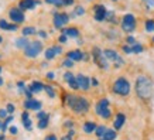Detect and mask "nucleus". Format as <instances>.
Wrapping results in <instances>:
<instances>
[{
  "label": "nucleus",
  "instance_id": "1",
  "mask_svg": "<svg viewBox=\"0 0 154 140\" xmlns=\"http://www.w3.org/2000/svg\"><path fill=\"white\" fill-rule=\"evenodd\" d=\"M136 93L143 101H150L153 98V81L146 75H140L136 79Z\"/></svg>",
  "mask_w": 154,
  "mask_h": 140
},
{
  "label": "nucleus",
  "instance_id": "2",
  "mask_svg": "<svg viewBox=\"0 0 154 140\" xmlns=\"http://www.w3.org/2000/svg\"><path fill=\"white\" fill-rule=\"evenodd\" d=\"M66 103L68 106L72 109V112L78 113V115H84L89 110V102L84 96H78V95H68L66 96Z\"/></svg>",
  "mask_w": 154,
  "mask_h": 140
},
{
  "label": "nucleus",
  "instance_id": "3",
  "mask_svg": "<svg viewBox=\"0 0 154 140\" xmlns=\"http://www.w3.org/2000/svg\"><path fill=\"white\" fill-rule=\"evenodd\" d=\"M112 91L116 93V95H120V96H127V95L130 93V82H129L126 78L120 76V78H117V79L115 81Z\"/></svg>",
  "mask_w": 154,
  "mask_h": 140
},
{
  "label": "nucleus",
  "instance_id": "4",
  "mask_svg": "<svg viewBox=\"0 0 154 140\" xmlns=\"http://www.w3.org/2000/svg\"><path fill=\"white\" fill-rule=\"evenodd\" d=\"M92 57H94L95 64H98L99 68L107 70V67H109V64H107V58H106V55H105V52H103L100 48L95 47L94 50H92Z\"/></svg>",
  "mask_w": 154,
  "mask_h": 140
},
{
  "label": "nucleus",
  "instance_id": "5",
  "mask_svg": "<svg viewBox=\"0 0 154 140\" xmlns=\"http://www.w3.org/2000/svg\"><path fill=\"white\" fill-rule=\"evenodd\" d=\"M42 51V42L41 41H30L27 48L24 50V55L28 58H35Z\"/></svg>",
  "mask_w": 154,
  "mask_h": 140
},
{
  "label": "nucleus",
  "instance_id": "6",
  "mask_svg": "<svg viewBox=\"0 0 154 140\" xmlns=\"http://www.w3.org/2000/svg\"><path fill=\"white\" fill-rule=\"evenodd\" d=\"M122 28L127 31V33H131V31H134L136 28V19L133 14H126L123 20H122Z\"/></svg>",
  "mask_w": 154,
  "mask_h": 140
},
{
  "label": "nucleus",
  "instance_id": "7",
  "mask_svg": "<svg viewBox=\"0 0 154 140\" xmlns=\"http://www.w3.org/2000/svg\"><path fill=\"white\" fill-rule=\"evenodd\" d=\"M105 55H106L107 60H110L112 62H115V65L116 67H123V64H125V61H123V58H122L119 54H117L115 50H105Z\"/></svg>",
  "mask_w": 154,
  "mask_h": 140
},
{
  "label": "nucleus",
  "instance_id": "8",
  "mask_svg": "<svg viewBox=\"0 0 154 140\" xmlns=\"http://www.w3.org/2000/svg\"><path fill=\"white\" fill-rule=\"evenodd\" d=\"M94 13H95V20L96 21H103V20H106V9H105V6L102 5H96L94 7Z\"/></svg>",
  "mask_w": 154,
  "mask_h": 140
},
{
  "label": "nucleus",
  "instance_id": "9",
  "mask_svg": "<svg viewBox=\"0 0 154 140\" xmlns=\"http://www.w3.org/2000/svg\"><path fill=\"white\" fill-rule=\"evenodd\" d=\"M9 16H10V19H11V21H14V24H20L24 21V14L20 9H11Z\"/></svg>",
  "mask_w": 154,
  "mask_h": 140
},
{
  "label": "nucleus",
  "instance_id": "10",
  "mask_svg": "<svg viewBox=\"0 0 154 140\" xmlns=\"http://www.w3.org/2000/svg\"><path fill=\"white\" fill-rule=\"evenodd\" d=\"M68 21H69V16L66 13L55 14V17H54V26H55L57 28H61L62 26H65Z\"/></svg>",
  "mask_w": 154,
  "mask_h": 140
},
{
  "label": "nucleus",
  "instance_id": "11",
  "mask_svg": "<svg viewBox=\"0 0 154 140\" xmlns=\"http://www.w3.org/2000/svg\"><path fill=\"white\" fill-rule=\"evenodd\" d=\"M76 81H78V85H79V89H84V91H88L89 86H91V79L88 76L79 74L76 75Z\"/></svg>",
  "mask_w": 154,
  "mask_h": 140
},
{
  "label": "nucleus",
  "instance_id": "12",
  "mask_svg": "<svg viewBox=\"0 0 154 140\" xmlns=\"http://www.w3.org/2000/svg\"><path fill=\"white\" fill-rule=\"evenodd\" d=\"M61 52H62V48L58 45H54V47H51V48H47V51H45V58H47V60H52L54 57L60 55Z\"/></svg>",
  "mask_w": 154,
  "mask_h": 140
},
{
  "label": "nucleus",
  "instance_id": "13",
  "mask_svg": "<svg viewBox=\"0 0 154 140\" xmlns=\"http://www.w3.org/2000/svg\"><path fill=\"white\" fill-rule=\"evenodd\" d=\"M24 107L26 109H31V110H40L41 109V102H38L35 99H27L24 102Z\"/></svg>",
  "mask_w": 154,
  "mask_h": 140
},
{
  "label": "nucleus",
  "instance_id": "14",
  "mask_svg": "<svg viewBox=\"0 0 154 140\" xmlns=\"http://www.w3.org/2000/svg\"><path fill=\"white\" fill-rule=\"evenodd\" d=\"M38 5L37 0H21L20 2V10H30L34 9Z\"/></svg>",
  "mask_w": 154,
  "mask_h": 140
},
{
  "label": "nucleus",
  "instance_id": "15",
  "mask_svg": "<svg viewBox=\"0 0 154 140\" xmlns=\"http://www.w3.org/2000/svg\"><path fill=\"white\" fill-rule=\"evenodd\" d=\"M66 57H68L69 60H72V61H81V60H85V58H86L84 52L79 51V50H74V51H69Z\"/></svg>",
  "mask_w": 154,
  "mask_h": 140
},
{
  "label": "nucleus",
  "instance_id": "16",
  "mask_svg": "<svg viewBox=\"0 0 154 140\" xmlns=\"http://www.w3.org/2000/svg\"><path fill=\"white\" fill-rule=\"evenodd\" d=\"M109 107V101H107L106 98L100 99L98 103H96V106H95V112L98 113V115H100V113L105 110V109H107Z\"/></svg>",
  "mask_w": 154,
  "mask_h": 140
},
{
  "label": "nucleus",
  "instance_id": "17",
  "mask_svg": "<svg viewBox=\"0 0 154 140\" xmlns=\"http://www.w3.org/2000/svg\"><path fill=\"white\" fill-rule=\"evenodd\" d=\"M125 122H126V116H125L123 113H117L116 117H115V129L119 130V129L125 125Z\"/></svg>",
  "mask_w": 154,
  "mask_h": 140
},
{
  "label": "nucleus",
  "instance_id": "18",
  "mask_svg": "<svg viewBox=\"0 0 154 140\" xmlns=\"http://www.w3.org/2000/svg\"><path fill=\"white\" fill-rule=\"evenodd\" d=\"M62 34H65L66 37H78V36H79V31H78V28L71 27V28H64V30H62Z\"/></svg>",
  "mask_w": 154,
  "mask_h": 140
},
{
  "label": "nucleus",
  "instance_id": "19",
  "mask_svg": "<svg viewBox=\"0 0 154 140\" xmlns=\"http://www.w3.org/2000/svg\"><path fill=\"white\" fill-rule=\"evenodd\" d=\"M96 125H95L94 122H86V123H84V132L86 133V135H91V133H94L95 130H96Z\"/></svg>",
  "mask_w": 154,
  "mask_h": 140
},
{
  "label": "nucleus",
  "instance_id": "20",
  "mask_svg": "<svg viewBox=\"0 0 154 140\" xmlns=\"http://www.w3.org/2000/svg\"><path fill=\"white\" fill-rule=\"evenodd\" d=\"M44 86H45V85H42L41 82H38V81H35V82H33V84L30 85V91H31V92H35V93H38V92H41L42 89H44Z\"/></svg>",
  "mask_w": 154,
  "mask_h": 140
},
{
  "label": "nucleus",
  "instance_id": "21",
  "mask_svg": "<svg viewBox=\"0 0 154 140\" xmlns=\"http://www.w3.org/2000/svg\"><path fill=\"white\" fill-rule=\"evenodd\" d=\"M21 119H23V125L27 130H31V120L28 117V112H23L21 113Z\"/></svg>",
  "mask_w": 154,
  "mask_h": 140
},
{
  "label": "nucleus",
  "instance_id": "22",
  "mask_svg": "<svg viewBox=\"0 0 154 140\" xmlns=\"http://www.w3.org/2000/svg\"><path fill=\"white\" fill-rule=\"evenodd\" d=\"M28 44H30V41H28V40H26V37L17 38V40H16V45L19 47V48H21V50H26Z\"/></svg>",
  "mask_w": 154,
  "mask_h": 140
},
{
  "label": "nucleus",
  "instance_id": "23",
  "mask_svg": "<svg viewBox=\"0 0 154 140\" xmlns=\"http://www.w3.org/2000/svg\"><path fill=\"white\" fill-rule=\"evenodd\" d=\"M103 139L105 140H115L116 139V132H115V129H107L105 136H103Z\"/></svg>",
  "mask_w": 154,
  "mask_h": 140
},
{
  "label": "nucleus",
  "instance_id": "24",
  "mask_svg": "<svg viewBox=\"0 0 154 140\" xmlns=\"http://www.w3.org/2000/svg\"><path fill=\"white\" fill-rule=\"evenodd\" d=\"M21 33H23V37H26V36H33V34H35L37 30L34 27H24L23 30H21Z\"/></svg>",
  "mask_w": 154,
  "mask_h": 140
},
{
  "label": "nucleus",
  "instance_id": "25",
  "mask_svg": "<svg viewBox=\"0 0 154 140\" xmlns=\"http://www.w3.org/2000/svg\"><path fill=\"white\" fill-rule=\"evenodd\" d=\"M106 126H98L96 127V130H95V135L98 136V137H100V139H103V136H105V133H106Z\"/></svg>",
  "mask_w": 154,
  "mask_h": 140
},
{
  "label": "nucleus",
  "instance_id": "26",
  "mask_svg": "<svg viewBox=\"0 0 154 140\" xmlns=\"http://www.w3.org/2000/svg\"><path fill=\"white\" fill-rule=\"evenodd\" d=\"M44 91L48 93L50 98H55V92H54V89H52L50 85H45V86H44Z\"/></svg>",
  "mask_w": 154,
  "mask_h": 140
},
{
  "label": "nucleus",
  "instance_id": "27",
  "mask_svg": "<svg viewBox=\"0 0 154 140\" xmlns=\"http://www.w3.org/2000/svg\"><path fill=\"white\" fill-rule=\"evenodd\" d=\"M68 84H69V88H71V89H74V91H76V89H79V85H78V81H76V76H75V78H74V79H72V81H69Z\"/></svg>",
  "mask_w": 154,
  "mask_h": 140
},
{
  "label": "nucleus",
  "instance_id": "28",
  "mask_svg": "<svg viewBox=\"0 0 154 140\" xmlns=\"http://www.w3.org/2000/svg\"><path fill=\"white\" fill-rule=\"evenodd\" d=\"M131 51L134 54H140V52H143V47L140 44H134V45H131Z\"/></svg>",
  "mask_w": 154,
  "mask_h": 140
},
{
  "label": "nucleus",
  "instance_id": "29",
  "mask_svg": "<svg viewBox=\"0 0 154 140\" xmlns=\"http://www.w3.org/2000/svg\"><path fill=\"white\" fill-rule=\"evenodd\" d=\"M146 30L147 31H154V20H147L146 21Z\"/></svg>",
  "mask_w": 154,
  "mask_h": 140
},
{
  "label": "nucleus",
  "instance_id": "30",
  "mask_svg": "<svg viewBox=\"0 0 154 140\" xmlns=\"http://www.w3.org/2000/svg\"><path fill=\"white\" fill-rule=\"evenodd\" d=\"M48 5H55V6H64L65 2L64 0H45Z\"/></svg>",
  "mask_w": 154,
  "mask_h": 140
},
{
  "label": "nucleus",
  "instance_id": "31",
  "mask_svg": "<svg viewBox=\"0 0 154 140\" xmlns=\"http://www.w3.org/2000/svg\"><path fill=\"white\" fill-rule=\"evenodd\" d=\"M47 126H48V117H45V119H41V120L38 122V127H40V129H45Z\"/></svg>",
  "mask_w": 154,
  "mask_h": 140
},
{
  "label": "nucleus",
  "instance_id": "32",
  "mask_svg": "<svg viewBox=\"0 0 154 140\" xmlns=\"http://www.w3.org/2000/svg\"><path fill=\"white\" fill-rule=\"evenodd\" d=\"M62 65L66 67V68H72V67H74V61L69 60V58H66V60L62 62Z\"/></svg>",
  "mask_w": 154,
  "mask_h": 140
},
{
  "label": "nucleus",
  "instance_id": "33",
  "mask_svg": "<svg viewBox=\"0 0 154 140\" xmlns=\"http://www.w3.org/2000/svg\"><path fill=\"white\" fill-rule=\"evenodd\" d=\"M75 76H74V74H71V72H65L64 74V79L66 81V82H69V81H72Z\"/></svg>",
  "mask_w": 154,
  "mask_h": 140
},
{
  "label": "nucleus",
  "instance_id": "34",
  "mask_svg": "<svg viewBox=\"0 0 154 140\" xmlns=\"http://www.w3.org/2000/svg\"><path fill=\"white\" fill-rule=\"evenodd\" d=\"M9 26L10 24L5 20H0V28H3V30H9Z\"/></svg>",
  "mask_w": 154,
  "mask_h": 140
},
{
  "label": "nucleus",
  "instance_id": "35",
  "mask_svg": "<svg viewBox=\"0 0 154 140\" xmlns=\"http://www.w3.org/2000/svg\"><path fill=\"white\" fill-rule=\"evenodd\" d=\"M75 14H78V16H82V14H85V9L84 7H76V9H75Z\"/></svg>",
  "mask_w": 154,
  "mask_h": 140
},
{
  "label": "nucleus",
  "instance_id": "36",
  "mask_svg": "<svg viewBox=\"0 0 154 140\" xmlns=\"http://www.w3.org/2000/svg\"><path fill=\"white\" fill-rule=\"evenodd\" d=\"M6 129V126H5V123H2L0 122V140H3V130Z\"/></svg>",
  "mask_w": 154,
  "mask_h": 140
},
{
  "label": "nucleus",
  "instance_id": "37",
  "mask_svg": "<svg viewBox=\"0 0 154 140\" xmlns=\"http://www.w3.org/2000/svg\"><path fill=\"white\" fill-rule=\"evenodd\" d=\"M37 117L40 119V120H41V119H45V117H48V115L45 112H38L37 113Z\"/></svg>",
  "mask_w": 154,
  "mask_h": 140
},
{
  "label": "nucleus",
  "instance_id": "38",
  "mask_svg": "<svg viewBox=\"0 0 154 140\" xmlns=\"http://www.w3.org/2000/svg\"><path fill=\"white\" fill-rule=\"evenodd\" d=\"M14 109H16V107H14L13 103H9V105H7V109H6V110H7L9 113H13V112H14Z\"/></svg>",
  "mask_w": 154,
  "mask_h": 140
},
{
  "label": "nucleus",
  "instance_id": "39",
  "mask_svg": "<svg viewBox=\"0 0 154 140\" xmlns=\"http://www.w3.org/2000/svg\"><path fill=\"white\" fill-rule=\"evenodd\" d=\"M127 44H130V45H134V44H137V42H136V40L133 37H127Z\"/></svg>",
  "mask_w": 154,
  "mask_h": 140
},
{
  "label": "nucleus",
  "instance_id": "40",
  "mask_svg": "<svg viewBox=\"0 0 154 140\" xmlns=\"http://www.w3.org/2000/svg\"><path fill=\"white\" fill-rule=\"evenodd\" d=\"M123 51L126 52V54H133V51H131V47H129V45L123 47Z\"/></svg>",
  "mask_w": 154,
  "mask_h": 140
},
{
  "label": "nucleus",
  "instance_id": "41",
  "mask_svg": "<svg viewBox=\"0 0 154 140\" xmlns=\"http://www.w3.org/2000/svg\"><path fill=\"white\" fill-rule=\"evenodd\" d=\"M60 42H61V44H65V42H66V36H65V34H62V36L60 37Z\"/></svg>",
  "mask_w": 154,
  "mask_h": 140
},
{
  "label": "nucleus",
  "instance_id": "42",
  "mask_svg": "<svg viewBox=\"0 0 154 140\" xmlns=\"http://www.w3.org/2000/svg\"><path fill=\"white\" fill-rule=\"evenodd\" d=\"M7 116V110H5V109H0V117L3 119V117Z\"/></svg>",
  "mask_w": 154,
  "mask_h": 140
},
{
  "label": "nucleus",
  "instance_id": "43",
  "mask_svg": "<svg viewBox=\"0 0 154 140\" xmlns=\"http://www.w3.org/2000/svg\"><path fill=\"white\" fill-rule=\"evenodd\" d=\"M16 30H17V26H16V24H10L7 31H16Z\"/></svg>",
  "mask_w": 154,
  "mask_h": 140
},
{
  "label": "nucleus",
  "instance_id": "44",
  "mask_svg": "<svg viewBox=\"0 0 154 140\" xmlns=\"http://www.w3.org/2000/svg\"><path fill=\"white\" fill-rule=\"evenodd\" d=\"M9 132L11 133V135H17V127H16V126H11Z\"/></svg>",
  "mask_w": 154,
  "mask_h": 140
},
{
  "label": "nucleus",
  "instance_id": "45",
  "mask_svg": "<svg viewBox=\"0 0 154 140\" xmlns=\"http://www.w3.org/2000/svg\"><path fill=\"white\" fill-rule=\"evenodd\" d=\"M11 120H13V117H11V116L6 117V120H5V126H7V125H9V123H10V122H11Z\"/></svg>",
  "mask_w": 154,
  "mask_h": 140
},
{
  "label": "nucleus",
  "instance_id": "46",
  "mask_svg": "<svg viewBox=\"0 0 154 140\" xmlns=\"http://www.w3.org/2000/svg\"><path fill=\"white\" fill-rule=\"evenodd\" d=\"M19 88H20V91H21V92H23V91H26V86H24L23 82H19Z\"/></svg>",
  "mask_w": 154,
  "mask_h": 140
},
{
  "label": "nucleus",
  "instance_id": "47",
  "mask_svg": "<svg viewBox=\"0 0 154 140\" xmlns=\"http://www.w3.org/2000/svg\"><path fill=\"white\" fill-rule=\"evenodd\" d=\"M54 76H55V75H54V72H48V74H47L48 79H54Z\"/></svg>",
  "mask_w": 154,
  "mask_h": 140
},
{
  "label": "nucleus",
  "instance_id": "48",
  "mask_svg": "<svg viewBox=\"0 0 154 140\" xmlns=\"http://www.w3.org/2000/svg\"><path fill=\"white\" fill-rule=\"evenodd\" d=\"M146 3H147L150 7H153V6H154V0H146Z\"/></svg>",
  "mask_w": 154,
  "mask_h": 140
},
{
  "label": "nucleus",
  "instance_id": "49",
  "mask_svg": "<svg viewBox=\"0 0 154 140\" xmlns=\"http://www.w3.org/2000/svg\"><path fill=\"white\" fill-rule=\"evenodd\" d=\"M45 140H57V137L54 135H51V136H47V137H45Z\"/></svg>",
  "mask_w": 154,
  "mask_h": 140
},
{
  "label": "nucleus",
  "instance_id": "50",
  "mask_svg": "<svg viewBox=\"0 0 154 140\" xmlns=\"http://www.w3.org/2000/svg\"><path fill=\"white\" fill-rule=\"evenodd\" d=\"M64 2H65V5H66V6L74 5V0H64Z\"/></svg>",
  "mask_w": 154,
  "mask_h": 140
},
{
  "label": "nucleus",
  "instance_id": "51",
  "mask_svg": "<svg viewBox=\"0 0 154 140\" xmlns=\"http://www.w3.org/2000/svg\"><path fill=\"white\" fill-rule=\"evenodd\" d=\"M38 34H40V36H41L42 38H44V37H47V33H45V31H40Z\"/></svg>",
  "mask_w": 154,
  "mask_h": 140
},
{
  "label": "nucleus",
  "instance_id": "52",
  "mask_svg": "<svg viewBox=\"0 0 154 140\" xmlns=\"http://www.w3.org/2000/svg\"><path fill=\"white\" fill-rule=\"evenodd\" d=\"M91 82H92V85H95V86H96V85H98V81L95 79V78H94V79H92V81H91Z\"/></svg>",
  "mask_w": 154,
  "mask_h": 140
},
{
  "label": "nucleus",
  "instance_id": "53",
  "mask_svg": "<svg viewBox=\"0 0 154 140\" xmlns=\"http://www.w3.org/2000/svg\"><path fill=\"white\" fill-rule=\"evenodd\" d=\"M74 133H75V132L72 130V129H71V130L68 132V136H71V137H72V136H74Z\"/></svg>",
  "mask_w": 154,
  "mask_h": 140
},
{
  "label": "nucleus",
  "instance_id": "54",
  "mask_svg": "<svg viewBox=\"0 0 154 140\" xmlns=\"http://www.w3.org/2000/svg\"><path fill=\"white\" fill-rule=\"evenodd\" d=\"M62 140H71V136H64V137H62Z\"/></svg>",
  "mask_w": 154,
  "mask_h": 140
},
{
  "label": "nucleus",
  "instance_id": "55",
  "mask_svg": "<svg viewBox=\"0 0 154 140\" xmlns=\"http://www.w3.org/2000/svg\"><path fill=\"white\" fill-rule=\"evenodd\" d=\"M3 85V79H2V76H0V86Z\"/></svg>",
  "mask_w": 154,
  "mask_h": 140
},
{
  "label": "nucleus",
  "instance_id": "56",
  "mask_svg": "<svg viewBox=\"0 0 154 140\" xmlns=\"http://www.w3.org/2000/svg\"><path fill=\"white\" fill-rule=\"evenodd\" d=\"M2 41H3V38H2V37H0V42H2Z\"/></svg>",
  "mask_w": 154,
  "mask_h": 140
},
{
  "label": "nucleus",
  "instance_id": "57",
  "mask_svg": "<svg viewBox=\"0 0 154 140\" xmlns=\"http://www.w3.org/2000/svg\"><path fill=\"white\" fill-rule=\"evenodd\" d=\"M99 140H105V139H99Z\"/></svg>",
  "mask_w": 154,
  "mask_h": 140
},
{
  "label": "nucleus",
  "instance_id": "58",
  "mask_svg": "<svg viewBox=\"0 0 154 140\" xmlns=\"http://www.w3.org/2000/svg\"><path fill=\"white\" fill-rule=\"evenodd\" d=\"M0 72H2V68H0Z\"/></svg>",
  "mask_w": 154,
  "mask_h": 140
},
{
  "label": "nucleus",
  "instance_id": "59",
  "mask_svg": "<svg viewBox=\"0 0 154 140\" xmlns=\"http://www.w3.org/2000/svg\"><path fill=\"white\" fill-rule=\"evenodd\" d=\"M153 41H154V37H153Z\"/></svg>",
  "mask_w": 154,
  "mask_h": 140
},
{
  "label": "nucleus",
  "instance_id": "60",
  "mask_svg": "<svg viewBox=\"0 0 154 140\" xmlns=\"http://www.w3.org/2000/svg\"><path fill=\"white\" fill-rule=\"evenodd\" d=\"M113 2H116V0H113Z\"/></svg>",
  "mask_w": 154,
  "mask_h": 140
}]
</instances>
